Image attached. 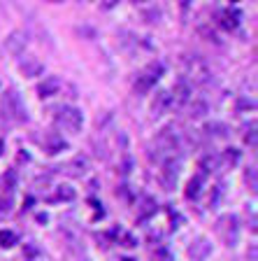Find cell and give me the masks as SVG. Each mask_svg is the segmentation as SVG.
Wrapping results in <instances>:
<instances>
[{
  "label": "cell",
  "instance_id": "6da1fadb",
  "mask_svg": "<svg viewBox=\"0 0 258 261\" xmlns=\"http://www.w3.org/2000/svg\"><path fill=\"white\" fill-rule=\"evenodd\" d=\"M56 121H59V126H63L65 130L77 133V130L81 128V124H84V117H81V112L75 108H63L59 112V117H56Z\"/></svg>",
  "mask_w": 258,
  "mask_h": 261
},
{
  "label": "cell",
  "instance_id": "7a4b0ae2",
  "mask_svg": "<svg viewBox=\"0 0 258 261\" xmlns=\"http://www.w3.org/2000/svg\"><path fill=\"white\" fill-rule=\"evenodd\" d=\"M3 108H5L7 114H10V117H14L16 121H26L28 119L26 108H23L21 98L16 96V93H7V96L3 98Z\"/></svg>",
  "mask_w": 258,
  "mask_h": 261
},
{
  "label": "cell",
  "instance_id": "3957f363",
  "mask_svg": "<svg viewBox=\"0 0 258 261\" xmlns=\"http://www.w3.org/2000/svg\"><path fill=\"white\" fill-rule=\"evenodd\" d=\"M161 72H163V65L161 63H151L149 68H147V70L137 77L135 89H137V91H147L149 87H154V84H156V80H158V75H161Z\"/></svg>",
  "mask_w": 258,
  "mask_h": 261
},
{
  "label": "cell",
  "instance_id": "277c9868",
  "mask_svg": "<svg viewBox=\"0 0 258 261\" xmlns=\"http://www.w3.org/2000/svg\"><path fill=\"white\" fill-rule=\"evenodd\" d=\"M26 42H28L26 33H23V31H14V33H10V35H7L5 49H7V51H12V54H19V51L26 47Z\"/></svg>",
  "mask_w": 258,
  "mask_h": 261
},
{
  "label": "cell",
  "instance_id": "5b68a950",
  "mask_svg": "<svg viewBox=\"0 0 258 261\" xmlns=\"http://www.w3.org/2000/svg\"><path fill=\"white\" fill-rule=\"evenodd\" d=\"M21 70L26 72V77H38L40 72L44 70V65L40 63L38 59H26V61L21 63Z\"/></svg>",
  "mask_w": 258,
  "mask_h": 261
},
{
  "label": "cell",
  "instance_id": "8992f818",
  "mask_svg": "<svg viewBox=\"0 0 258 261\" xmlns=\"http://www.w3.org/2000/svg\"><path fill=\"white\" fill-rule=\"evenodd\" d=\"M210 250H212V245H207V240H198V243L191 247V256L193 259H205V256L210 254Z\"/></svg>",
  "mask_w": 258,
  "mask_h": 261
},
{
  "label": "cell",
  "instance_id": "52a82bcc",
  "mask_svg": "<svg viewBox=\"0 0 258 261\" xmlns=\"http://www.w3.org/2000/svg\"><path fill=\"white\" fill-rule=\"evenodd\" d=\"M167 105H170V93H165V91H163V93H158V96H156V100H154V105H151V110H154V114H156V117H158V114H161L163 110L167 108Z\"/></svg>",
  "mask_w": 258,
  "mask_h": 261
},
{
  "label": "cell",
  "instance_id": "ba28073f",
  "mask_svg": "<svg viewBox=\"0 0 258 261\" xmlns=\"http://www.w3.org/2000/svg\"><path fill=\"white\" fill-rule=\"evenodd\" d=\"M59 87H61V84H59V80H54V77H49V80L44 82V84L38 89V91H40V96L44 98V96H49V93H54Z\"/></svg>",
  "mask_w": 258,
  "mask_h": 261
},
{
  "label": "cell",
  "instance_id": "9c48e42d",
  "mask_svg": "<svg viewBox=\"0 0 258 261\" xmlns=\"http://www.w3.org/2000/svg\"><path fill=\"white\" fill-rule=\"evenodd\" d=\"M237 19H240V12L237 10H226V14H223V28H235L237 26Z\"/></svg>",
  "mask_w": 258,
  "mask_h": 261
},
{
  "label": "cell",
  "instance_id": "30bf717a",
  "mask_svg": "<svg viewBox=\"0 0 258 261\" xmlns=\"http://www.w3.org/2000/svg\"><path fill=\"white\" fill-rule=\"evenodd\" d=\"M14 243H16L14 231H0V245H3V247H12Z\"/></svg>",
  "mask_w": 258,
  "mask_h": 261
},
{
  "label": "cell",
  "instance_id": "8fae6325",
  "mask_svg": "<svg viewBox=\"0 0 258 261\" xmlns=\"http://www.w3.org/2000/svg\"><path fill=\"white\" fill-rule=\"evenodd\" d=\"M177 93H179V100H186V98H188V87H186V82H179V84H177Z\"/></svg>",
  "mask_w": 258,
  "mask_h": 261
},
{
  "label": "cell",
  "instance_id": "7c38bea8",
  "mask_svg": "<svg viewBox=\"0 0 258 261\" xmlns=\"http://www.w3.org/2000/svg\"><path fill=\"white\" fill-rule=\"evenodd\" d=\"M186 196H188V198H195V196H198V179H193V182L188 185V191H186Z\"/></svg>",
  "mask_w": 258,
  "mask_h": 261
},
{
  "label": "cell",
  "instance_id": "4fadbf2b",
  "mask_svg": "<svg viewBox=\"0 0 258 261\" xmlns=\"http://www.w3.org/2000/svg\"><path fill=\"white\" fill-rule=\"evenodd\" d=\"M124 261H133V259H124Z\"/></svg>",
  "mask_w": 258,
  "mask_h": 261
}]
</instances>
